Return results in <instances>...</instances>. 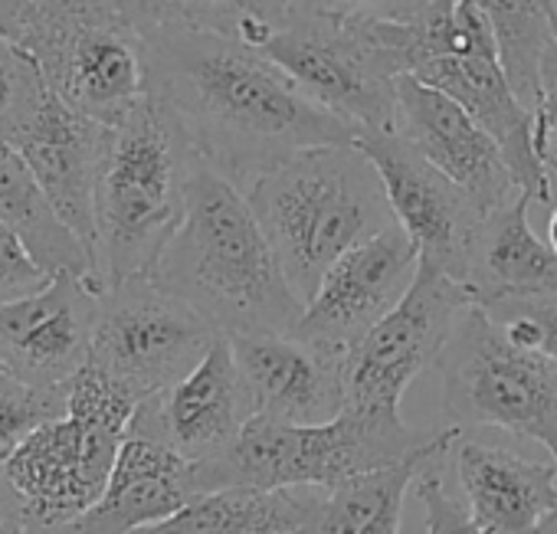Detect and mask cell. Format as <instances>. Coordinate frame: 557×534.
Wrapping results in <instances>:
<instances>
[{
    "instance_id": "obj_38",
    "label": "cell",
    "mask_w": 557,
    "mask_h": 534,
    "mask_svg": "<svg viewBox=\"0 0 557 534\" xmlns=\"http://www.w3.org/2000/svg\"><path fill=\"white\" fill-rule=\"evenodd\" d=\"M554 462H557V459H554ZM537 534H557V505H554V511L547 514V521L537 527Z\"/></svg>"
},
{
    "instance_id": "obj_14",
    "label": "cell",
    "mask_w": 557,
    "mask_h": 534,
    "mask_svg": "<svg viewBox=\"0 0 557 534\" xmlns=\"http://www.w3.org/2000/svg\"><path fill=\"white\" fill-rule=\"evenodd\" d=\"M99 296L89 280L57 273L47 289L0 309V371L66 394L89 364Z\"/></svg>"
},
{
    "instance_id": "obj_28",
    "label": "cell",
    "mask_w": 557,
    "mask_h": 534,
    "mask_svg": "<svg viewBox=\"0 0 557 534\" xmlns=\"http://www.w3.org/2000/svg\"><path fill=\"white\" fill-rule=\"evenodd\" d=\"M50 89L37 60L0 34V138H14L44 109Z\"/></svg>"
},
{
    "instance_id": "obj_30",
    "label": "cell",
    "mask_w": 557,
    "mask_h": 534,
    "mask_svg": "<svg viewBox=\"0 0 557 534\" xmlns=\"http://www.w3.org/2000/svg\"><path fill=\"white\" fill-rule=\"evenodd\" d=\"M449 456H443V459H436V462H430L420 475H417V498H420V505H423V511H426V531L423 534H488L475 518H472V511L466 508V501H462V495H456L449 485H446V479H443V472H440V465L446 462Z\"/></svg>"
},
{
    "instance_id": "obj_24",
    "label": "cell",
    "mask_w": 557,
    "mask_h": 534,
    "mask_svg": "<svg viewBox=\"0 0 557 534\" xmlns=\"http://www.w3.org/2000/svg\"><path fill=\"white\" fill-rule=\"evenodd\" d=\"M0 223H8L11 229L21 233V239L30 246V252L50 276L76 273L89 280L96 289H102L89 249L57 216L34 171L8 138H0Z\"/></svg>"
},
{
    "instance_id": "obj_11",
    "label": "cell",
    "mask_w": 557,
    "mask_h": 534,
    "mask_svg": "<svg viewBox=\"0 0 557 534\" xmlns=\"http://www.w3.org/2000/svg\"><path fill=\"white\" fill-rule=\"evenodd\" d=\"M469 306L475 302L462 283L420 262L400 306L348 351V407L397 417L404 390L436 368Z\"/></svg>"
},
{
    "instance_id": "obj_16",
    "label": "cell",
    "mask_w": 557,
    "mask_h": 534,
    "mask_svg": "<svg viewBox=\"0 0 557 534\" xmlns=\"http://www.w3.org/2000/svg\"><path fill=\"white\" fill-rule=\"evenodd\" d=\"M262 417L319 426L348 407V351L296 332H259L230 338Z\"/></svg>"
},
{
    "instance_id": "obj_32",
    "label": "cell",
    "mask_w": 557,
    "mask_h": 534,
    "mask_svg": "<svg viewBox=\"0 0 557 534\" xmlns=\"http://www.w3.org/2000/svg\"><path fill=\"white\" fill-rule=\"evenodd\" d=\"M534 151L557 197V37L541 60V99L534 109Z\"/></svg>"
},
{
    "instance_id": "obj_33",
    "label": "cell",
    "mask_w": 557,
    "mask_h": 534,
    "mask_svg": "<svg viewBox=\"0 0 557 534\" xmlns=\"http://www.w3.org/2000/svg\"><path fill=\"white\" fill-rule=\"evenodd\" d=\"M433 0H299L296 8L325 14V17H345V21H410L420 11H426Z\"/></svg>"
},
{
    "instance_id": "obj_23",
    "label": "cell",
    "mask_w": 557,
    "mask_h": 534,
    "mask_svg": "<svg viewBox=\"0 0 557 534\" xmlns=\"http://www.w3.org/2000/svg\"><path fill=\"white\" fill-rule=\"evenodd\" d=\"M459 433L462 430L456 426H440L436 439L423 452L394 469H381L335 488H306V511L296 534H400L407 488L430 462L449 456Z\"/></svg>"
},
{
    "instance_id": "obj_20",
    "label": "cell",
    "mask_w": 557,
    "mask_h": 534,
    "mask_svg": "<svg viewBox=\"0 0 557 534\" xmlns=\"http://www.w3.org/2000/svg\"><path fill=\"white\" fill-rule=\"evenodd\" d=\"M466 508L488 534H537L557 505V462L462 430L449 449Z\"/></svg>"
},
{
    "instance_id": "obj_5",
    "label": "cell",
    "mask_w": 557,
    "mask_h": 534,
    "mask_svg": "<svg viewBox=\"0 0 557 534\" xmlns=\"http://www.w3.org/2000/svg\"><path fill=\"white\" fill-rule=\"evenodd\" d=\"M440 430H413L404 417L345 407L319 426L252 417L239 439L213 462L197 465L200 492L213 488H335L394 469L423 452Z\"/></svg>"
},
{
    "instance_id": "obj_13",
    "label": "cell",
    "mask_w": 557,
    "mask_h": 534,
    "mask_svg": "<svg viewBox=\"0 0 557 534\" xmlns=\"http://www.w3.org/2000/svg\"><path fill=\"white\" fill-rule=\"evenodd\" d=\"M420 273V249L394 220L377 236L348 249L309 299L296 335L351 351L381 319H387Z\"/></svg>"
},
{
    "instance_id": "obj_17",
    "label": "cell",
    "mask_w": 557,
    "mask_h": 534,
    "mask_svg": "<svg viewBox=\"0 0 557 534\" xmlns=\"http://www.w3.org/2000/svg\"><path fill=\"white\" fill-rule=\"evenodd\" d=\"M397 135L456 181L485 213L521 194L502 145L459 102L404 73L397 79Z\"/></svg>"
},
{
    "instance_id": "obj_7",
    "label": "cell",
    "mask_w": 557,
    "mask_h": 534,
    "mask_svg": "<svg viewBox=\"0 0 557 534\" xmlns=\"http://www.w3.org/2000/svg\"><path fill=\"white\" fill-rule=\"evenodd\" d=\"M436 371L443 381V426L534 439L557 459L554 358L518 348L482 306H469Z\"/></svg>"
},
{
    "instance_id": "obj_36",
    "label": "cell",
    "mask_w": 557,
    "mask_h": 534,
    "mask_svg": "<svg viewBox=\"0 0 557 534\" xmlns=\"http://www.w3.org/2000/svg\"><path fill=\"white\" fill-rule=\"evenodd\" d=\"M27 11H30V0H0V34L17 40L27 21Z\"/></svg>"
},
{
    "instance_id": "obj_27",
    "label": "cell",
    "mask_w": 557,
    "mask_h": 534,
    "mask_svg": "<svg viewBox=\"0 0 557 534\" xmlns=\"http://www.w3.org/2000/svg\"><path fill=\"white\" fill-rule=\"evenodd\" d=\"M492 24L502 70L515 96L534 112L541 99V60L557 37L554 14L541 0H475Z\"/></svg>"
},
{
    "instance_id": "obj_3",
    "label": "cell",
    "mask_w": 557,
    "mask_h": 534,
    "mask_svg": "<svg viewBox=\"0 0 557 534\" xmlns=\"http://www.w3.org/2000/svg\"><path fill=\"white\" fill-rule=\"evenodd\" d=\"M243 194L306 306L348 249L394 223L384 181L358 145L299 151Z\"/></svg>"
},
{
    "instance_id": "obj_21",
    "label": "cell",
    "mask_w": 557,
    "mask_h": 534,
    "mask_svg": "<svg viewBox=\"0 0 557 534\" xmlns=\"http://www.w3.org/2000/svg\"><path fill=\"white\" fill-rule=\"evenodd\" d=\"M200 495L197 465L151 433L128 426L102 498L79 518L40 534H135Z\"/></svg>"
},
{
    "instance_id": "obj_9",
    "label": "cell",
    "mask_w": 557,
    "mask_h": 534,
    "mask_svg": "<svg viewBox=\"0 0 557 534\" xmlns=\"http://www.w3.org/2000/svg\"><path fill=\"white\" fill-rule=\"evenodd\" d=\"M259 50L286 70L306 96L358 132H397V79L404 66L377 37L374 21L296 8L265 34Z\"/></svg>"
},
{
    "instance_id": "obj_1",
    "label": "cell",
    "mask_w": 557,
    "mask_h": 534,
    "mask_svg": "<svg viewBox=\"0 0 557 534\" xmlns=\"http://www.w3.org/2000/svg\"><path fill=\"white\" fill-rule=\"evenodd\" d=\"M145 53L148 96L177 115L200 161L239 190L299 151L355 145L361 135L239 37L161 27L145 34Z\"/></svg>"
},
{
    "instance_id": "obj_2",
    "label": "cell",
    "mask_w": 557,
    "mask_h": 534,
    "mask_svg": "<svg viewBox=\"0 0 557 534\" xmlns=\"http://www.w3.org/2000/svg\"><path fill=\"white\" fill-rule=\"evenodd\" d=\"M151 280L226 338L296 332L306 312L246 194L207 161L190 177L184 223Z\"/></svg>"
},
{
    "instance_id": "obj_39",
    "label": "cell",
    "mask_w": 557,
    "mask_h": 534,
    "mask_svg": "<svg viewBox=\"0 0 557 534\" xmlns=\"http://www.w3.org/2000/svg\"><path fill=\"white\" fill-rule=\"evenodd\" d=\"M541 4H544V8H547L550 14H554V0H541ZM554 21H557V17H554Z\"/></svg>"
},
{
    "instance_id": "obj_31",
    "label": "cell",
    "mask_w": 557,
    "mask_h": 534,
    "mask_svg": "<svg viewBox=\"0 0 557 534\" xmlns=\"http://www.w3.org/2000/svg\"><path fill=\"white\" fill-rule=\"evenodd\" d=\"M50 280L53 276L37 262L21 233L0 223V309L47 289Z\"/></svg>"
},
{
    "instance_id": "obj_6",
    "label": "cell",
    "mask_w": 557,
    "mask_h": 534,
    "mask_svg": "<svg viewBox=\"0 0 557 534\" xmlns=\"http://www.w3.org/2000/svg\"><path fill=\"white\" fill-rule=\"evenodd\" d=\"M138 407L92 364L73 377L66 413L37 426L4 462L27 501L30 534L60 527L102 498Z\"/></svg>"
},
{
    "instance_id": "obj_26",
    "label": "cell",
    "mask_w": 557,
    "mask_h": 534,
    "mask_svg": "<svg viewBox=\"0 0 557 534\" xmlns=\"http://www.w3.org/2000/svg\"><path fill=\"white\" fill-rule=\"evenodd\" d=\"M86 8L125 21L138 34L161 27H197L239 37L252 47L283 24L299 0H83Z\"/></svg>"
},
{
    "instance_id": "obj_40",
    "label": "cell",
    "mask_w": 557,
    "mask_h": 534,
    "mask_svg": "<svg viewBox=\"0 0 557 534\" xmlns=\"http://www.w3.org/2000/svg\"><path fill=\"white\" fill-rule=\"evenodd\" d=\"M554 17H557V0H554Z\"/></svg>"
},
{
    "instance_id": "obj_35",
    "label": "cell",
    "mask_w": 557,
    "mask_h": 534,
    "mask_svg": "<svg viewBox=\"0 0 557 534\" xmlns=\"http://www.w3.org/2000/svg\"><path fill=\"white\" fill-rule=\"evenodd\" d=\"M0 534H30L27 501L4 469H0Z\"/></svg>"
},
{
    "instance_id": "obj_29",
    "label": "cell",
    "mask_w": 557,
    "mask_h": 534,
    "mask_svg": "<svg viewBox=\"0 0 557 534\" xmlns=\"http://www.w3.org/2000/svg\"><path fill=\"white\" fill-rule=\"evenodd\" d=\"M66 413V394L40 390L0 371V469L8 456L44 423Z\"/></svg>"
},
{
    "instance_id": "obj_8",
    "label": "cell",
    "mask_w": 557,
    "mask_h": 534,
    "mask_svg": "<svg viewBox=\"0 0 557 534\" xmlns=\"http://www.w3.org/2000/svg\"><path fill=\"white\" fill-rule=\"evenodd\" d=\"M17 44L37 60L47 89L99 125H122L148 96L145 34L83 0H30Z\"/></svg>"
},
{
    "instance_id": "obj_4",
    "label": "cell",
    "mask_w": 557,
    "mask_h": 534,
    "mask_svg": "<svg viewBox=\"0 0 557 534\" xmlns=\"http://www.w3.org/2000/svg\"><path fill=\"white\" fill-rule=\"evenodd\" d=\"M197 164L190 135L154 96H145L112 128L96 190V273L102 289L154 273L184 223Z\"/></svg>"
},
{
    "instance_id": "obj_37",
    "label": "cell",
    "mask_w": 557,
    "mask_h": 534,
    "mask_svg": "<svg viewBox=\"0 0 557 534\" xmlns=\"http://www.w3.org/2000/svg\"><path fill=\"white\" fill-rule=\"evenodd\" d=\"M547 243H550L554 252H557V203H554V210H550V216H547Z\"/></svg>"
},
{
    "instance_id": "obj_15",
    "label": "cell",
    "mask_w": 557,
    "mask_h": 534,
    "mask_svg": "<svg viewBox=\"0 0 557 534\" xmlns=\"http://www.w3.org/2000/svg\"><path fill=\"white\" fill-rule=\"evenodd\" d=\"M252 417H259L252 387L230 338L220 335L207 358L174 387L145 400L128 426L158 436L187 462L203 465L220 459Z\"/></svg>"
},
{
    "instance_id": "obj_25",
    "label": "cell",
    "mask_w": 557,
    "mask_h": 534,
    "mask_svg": "<svg viewBox=\"0 0 557 534\" xmlns=\"http://www.w3.org/2000/svg\"><path fill=\"white\" fill-rule=\"evenodd\" d=\"M306 488H213L135 534H296Z\"/></svg>"
},
{
    "instance_id": "obj_22",
    "label": "cell",
    "mask_w": 557,
    "mask_h": 534,
    "mask_svg": "<svg viewBox=\"0 0 557 534\" xmlns=\"http://www.w3.org/2000/svg\"><path fill=\"white\" fill-rule=\"evenodd\" d=\"M528 207L531 197L515 194L479 223L462 286L482 309L557 293V252L531 229Z\"/></svg>"
},
{
    "instance_id": "obj_12",
    "label": "cell",
    "mask_w": 557,
    "mask_h": 534,
    "mask_svg": "<svg viewBox=\"0 0 557 534\" xmlns=\"http://www.w3.org/2000/svg\"><path fill=\"white\" fill-rule=\"evenodd\" d=\"M377 167L394 220L420 249V262L462 283L485 210L397 132H361L355 141Z\"/></svg>"
},
{
    "instance_id": "obj_19",
    "label": "cell",
    "mask_w": 557,
    "mask_h": 534,
    "mask_svg": "<svg viewBox=\"0 0 557 534\" xmlns=\"http://www.w3.org/2000/svg\"><path fill=\"white\" fill-rule=\"evenodd\" d=\"M109 138H112L109 125H99L73 112L53 92L47 96L44 109L34 115V122L11 138V145L34 171L50 207L83 239L92 262H96V190H99V171L109 151Z\"/></svg>"
},
{
    "instance_id": "obj_34",
    "label": "cell",
    "mask_w": 557,
    "mask_h": 534,
    "mask_svg": "<svg viewBox=\"0 0 557 534\" xmlns=\"http://www.w3.org/2000/svg\"><path fill=\"white\" fill-rule=\"evenodd\" d=\"M488 312H515V315H524L534 325V332H537V351H544L547 358L557 361V293L554 296H541V299L502 302V306H492Z\"/></svg>"
},
{
    "instance_id": "obj_10",
    "label": "cell",
    "mask_w": 557,
    "mask_h": 534,
    "mask_svg": "<svg viewBox=\"0 0 557 534\" xmlns=\"http://www.w3.org/2000/svg\"><path fill=\"white\" fill-rule=\"evenodd\" d=\"M220 332L151 276L102 289L89 364L138 403L187 377Z\"/></svg>"
},
{
    "instance_id": "obj_18",
    "label": "cell",
    "mask_w": 557,
    "mask_h": 534,
    "mask_svg": "<svg viewBox=\"0 0 557 534\" xmlns=\"http://www.w3.org/2000/svg\"><path fill=\"white\" fill-rule=\"evenodd\" d=\"M407 73L459 102L502 145L515 184L531 197V203H554L550 181L534 151V112L515 96L498 50L433 53L413 60Z\"/></svg>"
}]
</instances>
